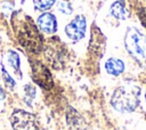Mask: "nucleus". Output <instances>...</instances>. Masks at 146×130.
I'll return each mask as SVG.
<instances>
[{"label":"nucleus","mask_w":146,"mask_h":130,"mask_svg":"<svg viewBox=\"0 0 146 130\" xmlns=\"http://www.w3.org/2000/svg\"><path fill=\"white\" fill-rule=\"evenodd\" d=\"M13 21L19 44L32 54H39L43 49V38L36 24L27 15L16 14Z\"/></svg>","instance_id":"f257e3e1"},{"label":"nucleus","mask_w":146,"mask_h":130,"mask_svg":"<svg viewBox=\"0 0 146 130\" xmlns=\"http://www.w3.org/2000/svg\"><path fill=\"white\" fill-rule=\"evenodd\" d=\"M137 15L140 19V23L143 24V26L146 29V8L144 7H138L137 8Z\"/></svg>","instance_id":"dca6fc26"},{"label":"nucleus","mask_w":146,"mask_h":130,"mask_svg":"<svg viewBox=\"0 0 146 130\" xmlns=\"http://www.w3.org/2000/svg\"><path fill=\"white\" fill-rule=\"evenodd\" d=\"M140 92L141 89L136 84L120 86L113 91L111 105L120 113H131L139 105Z\"/></svg>","instance_id":"f03ea898"},{"label":"nucleus","mask_w":146,"mask_h":130,"mask_svg":"<svg viewBox=\"0 0 146 130\" xmlns=\"http://www.w3.org/2000/svg\"><path fill=\"white\" fill-rule=\"evenodd\" d=\"M145 98H146V94H145Z\"/></svg>","instance_id":"a211bd4d"},{"label":"nucleus","mask_w":146,"mask_h":130,"mask_svg":"<svg viewBox=\"0 0 146 130\" xmlns=\"http://www.w3.org/2000/svg\"><path fill=\"white\" fill-rule=\"evenodd\" d=\"M110 13L117 21H124L127 18V16H128L125 2L123 0H116V1H114L111 5V7H110Z\"/></svg>","instance_id":"9d476101"},{"label":"nucleus","mask_w":146,"mask_h":130,"mask_svg":"<svg viewBox=\"0 0 146 130\" xmlns=\"http://www.w3.org/2000/svg\"><path fill=\"white\" fill-rule=\"evenodd\" d=\"M39 30L47 34H52L57 31V18L52 13H43L36 19Z\"/></svg>","instance_id":"6e6552de"},{"label":"nucleus","mask_w":146,"mask_h":130,"mask_svg":"<svg viewBox=\"0 0 146 130\" xmlns=\"http://www.w3.org/2000/svg\"><path fill=\"white\" fill-rule=\"evenodd\" d=\"M10 124L14 130H39L35 115L24 109H15L11 113Z\"/></svg>","instance_id":"20e7f679"},{"label":"nucleus","mask_w":146,"mask_h":130,"mask_svg":"<svg viewBox=\"0 0 146 130\" xmlns=\"http://www.w3.org/2000/svg\"><path fill=\"white\" fill-rule=\"evenodd\" d=\"M57 9L63 15H71L73 13V7H72L71 2L66 1V0H60L57 5Z\"/></svg>","instance_id":"4468645a"},{"label":"nucleus","mask_w":146,"mask_h":130,"mask_svg":"<svg viewBox=\"0 0 146 130\" xmlns=\"http://www.w3.org/2000/svg\"><path fill=\"white\" fill-rule=\"evenodd\" d=\"M46 56L54 67L58 68L59 66H63L66 58V50L58 38H52L50 44L46 48Z\"/></svg>","instance_id":"423d86ee"},{"label":"nucleus","mask_w":146,"mask_h":130,"mask_svg":"<svg viewBox=\"0 0 146 130\" xmlns=\"http://www.w3.org/2000/svg\"><path fill=\"white\" fill-rule=\"evenodd\" d=\"M56 0H33L34 8L39 11H46L55 5Z\"/></svg>","instance_id":"f8f14e48"},{"label":"nucleus","mask_w":146,"mask_h":130,"mask_svg":"<svg viewBox=\"0 0 146 130\" xmlns=\"http://www.w3.org/2000/svg\"><path fill=\"white\" fill-rule=\"evenodd\" d=\"M23 91H24V100L26 101L27 105H31L32 100L35 97V88L32 84H29L27 83V84L24 86Z\"/></svg>","instance_id":"ddd939ff"},{"label":"nucleus","mask_w":146,"mask_h":130,"mask_svg":"<svg viewBox=\"0 0 146 130\" xmlns=\"http://www.w3.org/2000/svg\"><path fill=\"white\" fill-rule=\"evenodd\" d=\"M105 70L110 75L117 76L124 72V63L120 58L111 57L105 62Z\"/></svg>","instance_id":"1a4fd4ad"},{"label":"nucleus","mask_w":146,"mask_h":130,"mask_svg":"<svg viewBox=\"0 0 146 130\" xmlns=\"http://www.w3.org/2000/svg\"><path fill=\"white\" fill-rule=\"evenodd\" d=\"M1 74H2V79H3V82H5L6 87H8L9 89H14L15 86H16V82H15L14 78H11L9 75V73L7 72V70L5 68V66L1 67Z\"/></svg>","instance_id":"2eb2a0df"},{"label":"nucleus","mask_w":146,"mask_h":130,"mask_svg":"<svg viewBox=\"0 0 146 130\" xmlns=\"http://www.w3.org/2000/svg\"><path fill=\"white\" fill-rule=\"evenodd\" d=\"M7 63L10 66V68L13 70L14 74H16L18 78H22V72H21V58L19 55L15 51V50H8L7 55Z\"/></svg>","instance_id":"9b49d317"},{"label":"nucleus","mask_w":146,"mask_h":130,"mask_svg":"<svg viewBox=\"0 0 146 130\" xmlns=\"http://www.w3.org/2000/svg\"><path fill=\"white\" fill-rule=\"evenodd\" d=\"M2 98H5V94H3V90H2V88L0 87V99H2Z\"/></svg>","instance_id":"f3484780"},{"label":"nucleus","mask_w":146,"mask_h":130,"mask_svg":"<svg viewBox=\"0 0 146 130\" xmlns=\"http://www.w3.org/2000/svg\"><path fill=\"white\" fill-rule=\"evenodd\" d=\"M87 32V18L83 15L75 16L66 26L65 34L72 41H80L84 38Z\"/></svg>","instance_id":"0eeeda50"},{"label":"nucleus","mask_w":146,"mask_h":130,"mask_svg":"<svg viewBox=\"0 0 146 130\" xmlns=\"http://www.w3.org/2000/svg\"><path fill=\"white\" fill-rule=\"evenodd\" d=\"M32 80L43 89H50L54 84L50 70L39 60H31Z\"/></svg>","instance_id":"39448f33"},{"label":"nucleus","mask_w":146,"mask_h":130,"mask_svg":"<svg viewBox=\"0 0 146 130\" xmlns=\"http://www.w3.org/2000/svg\"><path fill=\"white\" fill-rule=\"evenodd\" d=\"M124 47L136 60L146 59V35L137 27H128L124 35Z\"/></svg>","instance_id":"7ed1b4c3"}]
</instances>
